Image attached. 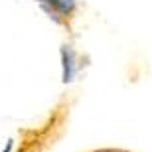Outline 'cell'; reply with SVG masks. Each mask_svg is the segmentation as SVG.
Here are the masks:
<instances>
[{"instance_id":"1","label":"cell","mask_w":152,"mask_h":152,"mask_svg":"<svg viewBox=\"0 0 152 152\" xmlns=\"http://www.w3.org/2000/svg\"><path fill=\"white\" fill-rule=\"evenodd\" d=\"M59 57H61V81L65 85L73 83L77 75V57H75L73 48L63 44L59 48Z\"/></svg>"},{"instance_id":"2","label":"cell","mask_w":152,"mask_h":152,"mask_svg":"<svg viewBox=\"0 0 152 152\" xmlns=\"http://www.w3.org/2000/svg\"><path fill=\"white\" fill-rule=\"evenodd\" d=\"M53 8H56L61 16H67V14H71L75 8V0H57L56 4H53Z\"/></svg>"},{"instance_id":"3","label":"cell","mask_w":152,"mask_h":152,"mask_svg":"<svg viewBox=\"0 0 152 152\" xmlns=\"http://www.w3.org/2000/svg\"><path fill=\"white\" fill-rule=\"evenodd\" d=\"M12 144H14V142H12V140H8V144H6V148H4L2 152H10V150H12Z\"/></svg>"},{"instance_id":"4","label":"cell","mask_w":152,"mask_h":152,"mask_svg":"<svg viewBox=\"0 0 152 152\" xmlns=\"http://www.w3.org/2000/svg\"><path fill=\"white\" fill-rule=\"evenodd\" d=\"M39 2H44V4H51V6H53L57 0H39Z\"/></svg>"}]
</instances>
